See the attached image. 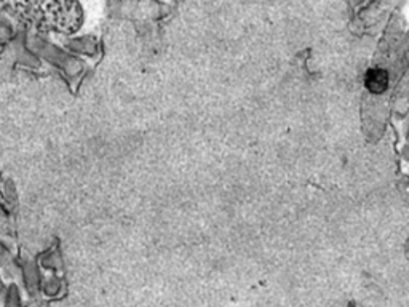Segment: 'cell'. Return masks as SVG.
<instances>
[{"label":"cell","instance_id":"5b68a950","mask_svg":"<svg viewBox=\"0 0 409 307\" xmlns=\"http://www.w3.org/2000/svg\"><path fill=\"white\" fill-rule=\"evenodd\" d=\"M41 291L47 296V298H56V296L61 295L63 291V281L58 279V277H48V279L42 280Z\"/></svg>","mask_w":409,"mask_h":307},{"label":"cell","instance_id":"3957f363","mask_svg":"<svg viewBox=\"0 0 409 307\" xmlns=\"http://www.w3.org/2000/svg\"><path fill=\"white\" fill-rule=\"evenodd\" d=\"M64 47L69 52L85 55V57H94L99 52V42L94 37H90V35H85V37H76V39H67L64 42Z\"/></svg>","mask_w":409,"mask_h":307},{"label":"cell","instance_id":"8992f818","mask_svg":"<svg viewBox=\"0 0 409 307\" xmlns=\"http://www.w3.org/2000/svg\"><path fill=\"white\" fill-rule=\"evenodd\" d=\"M13 28L10 23H5V21H0V45H5L8 43L10 40L13 39Z\"/></svg>","mask_w":409,"mask_h":307},{"label":"cell","instance_id":"7a4b0ae2","mask_svg":"<svg viewBox=\"0 0 409 307\" xmlns=\"http://www.w3.org/2000/svg\"><path fill=\"white\" fill-rule=\"evenodd\" d=\"M41 21L45 26L63 34H72L82 24V8L78 3L72 2H53L39 5Z\"/></svg>","mask_w":409,"mask_h":307},{"label":"cell","instance_id":"6da1fadb","mask_svg":"<svg viewBox=\"0 0 409 307\" xmlns=\"http://www.w3.org/2000/svg\"><path fill=\"white\" fill-rule=\"evenodd\" d=\"M26 48L31 53L36 55V57H42L45 61L52 63L56 68L61 69L67 79L76 80L83 74V63L81 59L72 57L66 50L59 48L56 45L41 39L39 35H28Z\"/></svg>","mask_w":409,"mask_h":307},{"label":"cell","instance_id":"52a82bcc","mask_svg":"<svg viewBox=\"0 0 409 307\" xmlns=\"http://www.w3.org/2000/svg\"><path fill=\"white\" fill-rule=\"evenodd\" d=\"M21 306V296H19V291L17 286H10L7 293V307H19Z\"/></svg>","mask_w":409,"mask_h":307},{"label":"cell","instance_id":"277c9868","mask_svg":"<svg viewBox=\"0 0 409 307\" xmlns=\"http://www.w3.org/2000/svg\"><path fill=\"white\" fill-rule=\"evenodd\" d=\"M23 280L24 286H26V291L31 296H36L41 293V274H39V269L36 264H26L23 269Z\"/></svg>","mask_w":409,"mask_h":307}]
</instances>
